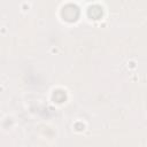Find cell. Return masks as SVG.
I'll return each mask as SVG.
<instances>
[{
	"instance_id": "obj_1",
	"label": "cell",
	"mask_w": 147,
	"mask_h": 147,
	"mask_svg": "<svg viewBox=\"0 0 147 147\" xmlns=\"http://www.w3.org/2000/svg\"><path fill=\"white\" fill-rule=\"evenodd\" d=\"M62 17L68 22H75L79 17V8L72 3L64 6L62 9Z\"/></svg>"
},
{
	"instance_id": "obj_2",
	"label": "cell",
	"mask_w": 147,
	"mask_h": 147,
	"mask_svg": "<svg viewBox=\"0 0 147 147\" xmlns=\"http://www.w3.org/2000/svg\"><path fill=\"white\" fill-rule=\"evenodd\" d=\"M87 14L92 20H99L102 16V8L100 6H98V5L91 6L88 8V10H87Z\"/></svg>"
},
{
	"instance_id": "obj_3",
	"label": "cell",
	"mask_w": 147,
	"mask_h": 147,
	"mask_svg": "<svg viewBox=\"0 0 147 147\" xmlns=\"http://www.w3.org/2000/svg\"><path fill=\"white\" fill-rule=\"evenodd\" d=\"M53 99H54L56 102H63V101L67 99L65 92H64V91H61V90L55 91L54 94H53Z\"/></svg>"
}]
</instances>
